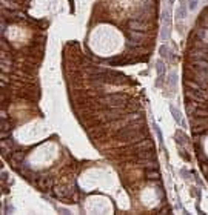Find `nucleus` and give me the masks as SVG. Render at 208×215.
Masks as SVG:
<instances>
[{"label":"nucleus","mask_w":208,"mask_h":215,"mask_svg":"<svg viewBox=\"0 0 208 215\" xmlns=\"http://www.w3.org/2000/svg\"><path fill=\"white\" fill-rule=\"evenodd\" d=\"M100 102L103 105H106L108 108H122V106H126L128 103V97L125 94H109V95H105L100 99Z\"/></svg>","instance_id":"nucleus-1"},{"label":"nucleus","mask_w":208,"mask_h":215,"mask_svg":"<svg viewBox=\"0 0 208 215\" xmlns=\"http://www.w3.org/2000/svg\"><path fill=\"white\" fill-rule=\"evenodd\" d=\"M125 114V106L122 108H108V109L103 112V122H116L119 118H123Z\"/></svg>","instance_id":"nucleus-2"},{"label":"nucleus","mask_w":208,"mask_h":215,"mask_svg":"<svg viewBox=\"0 0 208 215\" xmlns=\"http://www.w3.org/2000/svg\"><path fill=\"white\" fill-rule=\"evenodd\" d=\"M36 186L39 188V191L46 192V191L52 189L54 180H52L51 175H39V177H37V181H36Z\"/></svg>","instance_id":"nucleus-3"},{"label":"nucleus","mask_w":208,"mask_h":215,"mask_svg":"<svg viewBox=\"0 0 208 215\" xmlns=\"http://www.w3.org/2000/svg\"><path fill=\"white\" fill-rule=\"evenodd\" d=\"M176 16L179 19H185V17H187V6H185V5H179L177 11H176Z\"/></svg>","instance_id":"nucleus-4"},{"label":"nucleus","mask_w":208,"mask_h":215,"mask_svg":"<svg viewBox=\"0 0 208 215\" xmlns=\"http://www.w3.org/2000/svg\"><path fill=\"white\" fill-rule=\"evenodd\" d=\"M171 112H173V117H174V120L177 122V125H182V117L179 114V111H176V108L171 106Z\"/></svg>","instance_id":"nucleus-5"},{"label":"nucleus","mask_w":208,"mask_h":215,"mask_svg":"<svg viewBox=\"0 0 208 215\" xmlns=\"http://www.w3.org/2000/svg\"><path fill=\"white\" fill-rule=\"evenodd\" d=\"M156 71H157V74H159V77H162L163 72H165V71H163V63H162L160 60L156 63Z\"/></svg>","instance_id":"nucleus-6"},{"label":"nucleus","mask_w":208,"mask_h":215,"mask_svg":"<svg viewBox=\"0 0 208 215\" xmlns=\"http://www.w3.org/2000/svg\"><path fill=\"white\" fill-rule=\"evenodd\" d=\"M188 6L190 9H196L198 8V0H188Z\"/></svg>","instance_id":"nucleus-7"},{"label":"nucleus","mask_w":208,"mask_h":215,"mask_svg":"<svg viewBox=\"0 0 208 215\" xmlns=\"http://www.w3.org/2000/svg\"><path fill=\"white\" fill-rule=\"evenodd\" d=\"M168 2H170V3H173V2H174V0H168Z\"/></svg>","instance_id":"nucleus-8"}]
</instances>
